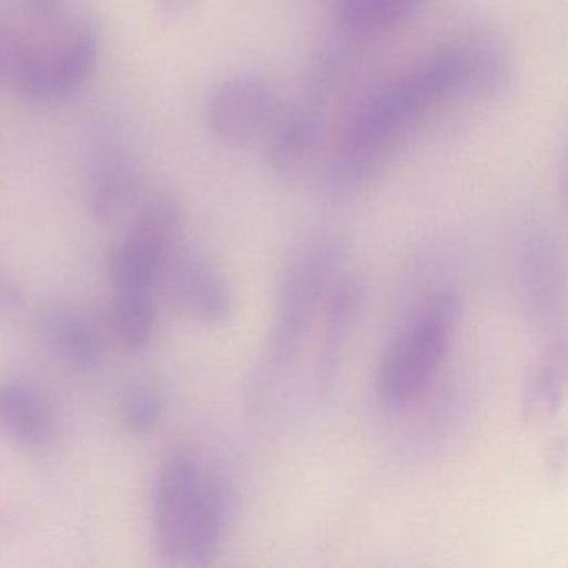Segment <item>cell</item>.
<instances>
[{"label":"cell","instance_id":"2e32d148","mask_svg":"<svg viewBox=\"0 0 568 568\" xmlns=\"http://www.w3.org/2000/svg\"><path fill=\"white\" fill-rule=\"evenodd\" d=\"M168 410V390L155 378H138L125 385L119 395V422L132 437L154 434L164 424Z\"/></svg>","mask_w":568,"mask_h":568},{"label":"cell","instance_id":"9a60e30c","mask_svg":"<svg viewBox=\"0 0 568 568\" xmlns=\"http://www.w3.org/2000/svg\"><path fill=\"white\" fill-rule=\"evenodd\" d=\"M567 387V344L565 337L548 345L524 384V412L528 418L554 414Z\"/></svg>","mask_w":568,"mask_h":568},{"label":"cell","instance_id":"ba28073f","mask_svg":"<svg viewBox=\"0 0 568 568\" xmlns=\"http://www.w3.org/2000/svg\"><path fill=\"white\" fill-rule=\"evenodd\" d=\"M518 277L528 312L541 324L564 305V271L557 242L547 225L530 222L517 242Z\"/></svg>","mask_w":568,"mask_h":568},{"label":"cell","instance_id":"ac0fdd59","mask_svg":"<svg viewBox=\"0 0 568 568\" xmlns=\"http://www.w3.org/2000/svg\"><path fill=\"white\" fill-rule=\"evenodd\" d=\"M22 6L42 24L62 26L68 21V0H22Z\"/></svg>","mask_w":568,"mask_h":568},{"label":"cell","instance_id":"7c38bea8","mask_svg":"<svg viewBox=\"0 0 568 568\" xmlns=\"http://www.w3.org/2000/svg\"><path fill=\"white\" fill-rule=\"evenodd\" d=\"M450 49L464 95L500 94L514 81V61L500 39L490 34L467 36Z\"/></svg>","mask_w":568,"mask_h":568},{"label":"cell","instance_id":"d6986e66","mask_svg":"<svg viewBox=\"0 0 568 568\" xmlns=\"http://www.w3.org/2000/svg\"><path fill=\"white\" fill-rule=\"evenodd\" d=\"M24 302V291L11 277H0V322L8 321L18 314Z\"/></svg>","mask_w":568,"mask_h":568},{"label":"cell","instance_id":"6da1fadb","mask_svg":"<svg viewBox=\"0 0 568 568\" xmlns=\"http://www.w3.org/2000/svg\"><path fill=\"white\" fill-rule=\"evenodd\" d=\"M455 94L454 75L444 51L425 58L375 92L355 112L344 142L324 175L332 194H351L382 171L395 149L414 131L432 105Z\"/></svg>","mask_w":568,"mask_h":568},{"label":"cell","instance_id":"8992f818","mask_svg":"<svg viewBox=\"0 0 568 568\" xmlns=\"http://www.w3.org/2000/svg\"><path fill=\"white\" fill-rule=\"evenodd\" d=\"M277 112L274 89L254 74L225 79L212 91L205 121L212 138L229 148H244L267 131Z\"/></svg>","mask_w":568,"mask_h":568},{"label":"cell","instance_id":"9c48e42d","mask_svg":"<svg viewBox=\"0 0 568 568\" xmlns=\"http://www.w3.org/2000/svg\"><path fill=\"white\" fill-rule=\"evenodd\" d=\"M55 48H42L0 26V92L32 102H52Z\"/></svg>","mask_w":568,"mask_h":568},{"label":"cell","instance_id":"52a82bcc","mask_svg":"<svg viewBox=\"0 0 568 568\" xmlns=\"http://www.w3.org/2000/svg\"><path fill=\"white\" fill-rule=\"evenodd\" d=\"M164 281L185 312L209 327L234 317L235 297L224 272L202 252L181 241L168 257Z\"/></svg>","mask_w":568,"mask_h":568},{"label":"cell","instance_id":"8fae6325","mask_svg":"<svg viewBox=\"0 0 568 568\" xmlns=\"http://www.w3.org/2000/svg\"><path fill=\"white\" fill-rule=\"evenodd\" d=\"M42 342L49 354L75 374H89L101 365L104 345L94 322L71 307H54L41 322Z\"/></svg>","mask_w":568,"mask_h":568},{"label":"cell","instance_id":"30bf717a","mask_svg":"<svg viewBox=\"0 0 568 568\" xmlns=\"http://www.w3.org/2000/svg\"><path fill=\"white\" fill-rule=\"evenodd\" d=\"M0 434L24 450L49 447L55 437V415L48 398L24 382H0Z\"/></svg>","mask_w":568,"mask_h":568},{"label":"cell","instance_id":"277c9868","mask_svg":"<svg viewBox=\"0 0 568 568\" xmlns=\"http://www.w3.org/2000/svg\"><path fill=\"white\" fill-rule=\"evenodd\" d=\"M460 298L442 291L397 327L385 345L375 372V395L385 410H407L434 381L454 341Z\"/></svg>","mask_w":568,"mask_h":568},{"label":"cell","instance_id":"ffe728a7","mask_svg":"<svg viewBox=\"0 0 568 568\" xmlns=\"http://www.w3.org/2000/svg\"><path fill=\"white\" fill-rule=\"evenodd\" d=\"M201 0H155L159 14L164 18H181L191 12Z\"/></svg>","mask_w":568,"mask_h":568},{"label":"cell","instance_id":"5b68a950","mask_svg":"<svg viewBox=\"0 0 568 568\" xmlns=\"http://www.w3.org/2000/svg\"><path fill=\"white\" fill-rule=\"evenodd\" d=\"M141 187V169L124 132L102 124L91 135L85 207L99 225L111 224L131 207Z\"/></svg>","mask_w":568,"mask_h":568},{"label":"cell","instance_id":"44dd1931","mask_svg":"<svg viewBox=\"0 0 568 568\" xmlns=\"http://www.w3.org/2000/svg\"><path fill=\"white\" fill-rule=\"evenodd\" d=\"M0 265H2V255H0Z\"/></svg>","mask_w":568,"mask_h":568},{"label":"cell","instance_id":"4fadbf2b","mask_svg":"<svg viewBox=\"0 0 568 568\" xmlns=\"http://www.w3.org/2000/svg\"><path fill=\"white\" fill-rule=\"evenodd\" d=\"M101 55V32L92 22H75L55 48L52 102L75 98L85 88Z\"/></svg>","mask_w":568,"mask_h":568},{"label":"cell","instance_id":"5bb4252c","mask_svg":"<svg viewBox=\"0 0 568 568\" xmlns=\"http://www.w3.org/2000/svg\"><path fill=\"white\" fill-rule=\"evenodd\" d=\"M325 121L318 112L298 111L287 119L271 141L267 164L275 174H297L321 148Z\"/></svg>","mask_w":568,"mask_h":568},{"label":"cell","instance_id":"e0dca14e","mask_svg":"<svg viewBox=\"0 0 568 568\" xmlns=\"http://www.w3.org/2000/svg\"><path fill=\"white\" fill-rule=\"evenodd\" d=\"M425 0H342L344 28L357 38L397 28L410 19Z\"/></svg>","mask_w":568,"mask_h":568},{"label":"cell","instance_id":"3957f363","mask_svg":"<svg viewBox=\"0 0 568 568\" xmlns=\"http://www.w3.org/2000/svg\"><path fill=\"white\" fill-rule=\"evenodd\" d=\"M341 241L322 234L305 242L291 258L275 297L274 321L261 361L247 382V397L262 404L304 351L342 267Z\"/></svg>","mask_w":568,"mask_h":568},{"label":"cell","instance_id":"7a4b0ae2","mask_svg":"<svg viewBox=\"0 0 568 568\" xmlns=\"http://www.w3.org/2000/svg\"><path fill=\"white\" fill-rule=\"evenodd\" d=\"M232 504L231 480L222 468L189 448L169 455L152 485L151 530L159 557L184 567L214 564Z\"/></svg>","mask_w":568,"mask_h":568}]
</instances>
